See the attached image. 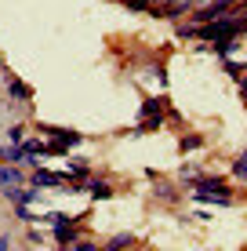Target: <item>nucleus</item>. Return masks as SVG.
Wrapping results in <instances>:
<instances>
[{
	"label": "nucleus",
	"mask_w": 247,
	"mask_h": 251,
	"mask_svg": "<svg viewBox=\"0 0 247 251\" xmlns=\"http://www.w3.org/2000/svg\"><path fill=\"white\" fill-rule=\"evenodd\" d=\"M47 222H55L51 226V237H55L58 248H73V240L80 237V219H73V215H62V211H47Z\"/></svg>",
	"instance_id": "obj_3"
},
{
	"label": "nucleus",
	"mask_w": 247,
	"mask_h": 251,
	"mask_svg": "<svg viewBox=\"0 0 247 251\" xmlns=\"http://www.w3.org/2000/svg\"><path fill=\"white\" fill-rule=\"evenodd\" d=\"M7 95H11V99H19V102H29L33 99V88L25 80H19V76H11V80H7Z\"/></svg>",
	"instance_id": "obj_14"
},
{
	"label": "nucleus",
	"mask_w": 247,
	"mask_h": 251,
	"mask_svg": "<svg viewBox=\"0 0 247 251\" xmlns=\"http://www.w3.org/2000/svg\"><path fill=\"white\" fill-rule=\"evenodd\" d=\"M4 201L15 207V204H40L44 197H40L37 186H33V189H25V186H7V189H4Z\"/></svg>",
	"instance_id": "obj_7"
},
{
	"label": "nucleus",
	"mask_w": 247,
	"mask_h": 251,
	"mask_svg": "<svg viewBox=\"0 0 247 251\" xmlns=\"http://www.w3.org/2000/svg\"><path fill=\"white\" fill-rule=\"evenodd\" d=\"M207 146V138H203L200 131H185L182 138H178V150L182 153H197V150H203Z\"/></svg>",
	"instance_id": "obj_13"
},
{
	"label": "nucleus",
	"mask_w": 247,
	"mask_h": 251,
	"mask_svg": "<svg viewBox=\"0 0 247 251\" xmlns=\"http://www.w3.org/2000/svg\"><path fill=\"white\" fill-rule=\"evenodd\" d=\"M240 88H247V73H244V76H240Z\"/></svg>",
	"instance_id": "obj_22"
},
{
	"label": "nucleus",
	"mask_w": 247,
	"mask_h": 251,
	"mask_svg": "<svg viewBox=\"0 0 247 251\" xmlns=\"http://www.w3.org/2000/svg\"><path fill=\"white\" fill-rule=\"evenodd\" d=\"M15 244H19V240H15L11 233H0V251H7V248H15Z\"/></svg>",
	"instance_id": "obj_21"
},
{
	"label": "nucleus",
	"mask_w": 247,
	"mask_h": 251,
	"mask_svg": "<svg viewBox=\"0 0 247 251\" xmlns=\"http://www.w3.org/2000/svg\"><path fill=\"white\" fill-rule=\"evenodd\" d=\"M222 62H225V73H229V76H236V80H240V76L247 73V66H244V62H233V58H222Z\"/></svg>",
	"instance_id": "obj_18"
},
{
	"label": "nucleus",
	"mask_w": 247,
	"mask_h": 251,
	"mask_svg": "<svg viewBox=\"0 0 247 251\" xmlns=\"http://www.w3.org/2000/svg\"><path fill=\"white\" fill-rule=\"evenodd\" d=\"M189 189H207V193H233V189H229V182H225L222 175H203V171H200V175L189 182Z\"/></svg>",
	"instance_id": "obj_8"
},
{
	"label": "nucleus",
	"mask_w": 247,
	"mask_h": 251,
	"mask_svg": "<svg viewBox=\"0 0 247 251\" xmlns=\"http://www.w3.org/2000/svg\"><path fill=\"white\" fill-rule=\"evenodd\" d=\"M25 168L22 164H11V160H0V189H7V186H25Z\"/></svg>",
	"instance_id": "obj_6"
},
{
	"label": "nucleus",
	"mask_w": 247,
	"mask_h": 251,
	"mask_svg": "<svg viewBox=\"0 0 247 251\" xmlns=\"http://www.w3.org/2000/svg\"><path fill=\"white\" fill-rule=\"evenodd\" d=\"M211 51H215L218 58H233L236 51H240V37H222V40H211Z\"/></svg>",
	"instance_id": "obj_11"
},
{
	"label": "nucleus",
	"mask_w": 247,
	"mask_h": 251,
	"mask_svg": "<svg viewBox=\"0 0 247 251\" xmlns=\"http://www.w3.org/2000/svg\"><path fill=\"white\" fill-rule=\"evenodd\" d=\"M197 175H200V164H182V168H178V178H182L185 186H189Z\"/></svg>",
	"instance_id": "obj_16"
},
{
	"label": "nucleus",
	"mask_w": 247,
	"mask_h": 251,
	"mask_svg": "<svg viewBox=\"0 0 247 251\" xmlns=\"http://www.w3.org/2000/svg\"><path fill=\"white\" fill-rule=\"evenodd\" d=\"M29 182L37 186V189H58V186H66L69 189V175H66V171H47V168H33L29 171Z\"/></svg>",
	"instance_id": "obj_4"
},
{
	"label": "nucleus",
	"mask_w": 247,
	"mask_h": 251,
	"mask_svg": "<svg viewBox=\"0 0 247 251\" xmlns=\"http://www.w3.org/2000/svg\"><path fill=\"white\" fill-rule=\"evenodd\" d=\"M233 175H236V178H240V182H247V150H244V153H240V157H236V160H233Z\"/></svg>",
	"instance_id": "obj_17"
},
{
	"label": "nucleus",
	"mask_w": 247,
	"mask_h": 251,
	"mask_svg": "<svg viewBox=\"0 0 247 251\" xmlns=\"http://www.w3.org/2000/svg\"><path fill=\"white\" fill-rule=\"evenodd\" d=\"M0 69H4V62H0Z\"/></svg>",
	"instance_id": "obj_23"
},
{
	"label": "nucleus",
	"mask_w": 247,
	"mask_h": 251,
	"mask_svg": "<svg viewBox=\"0 0 247 251\" xmlns=\"http://www.w3.org/2000/svg\"><path fill=\"white\" fill-rule=\"evenodd\" d=\"M167 95L160 91V95H149V99H142V109H138V117H142V124L135 127L131 135H153V131H160V127L167 124Z\"/></svg>",
	"instance_id": "obj_2"
},
{
	"label": "nucleus",
	"mask_w": 247,
	"mask_h": 251,
	"mask_svg": "<svg viewBox=\"0 0 247 251\" xmlns=\"http://www.w3.org/2000/svg\"><path fill=\"white\" fill-rule=\"evenodd\" d=\"M247 33V11H240V7H233V11H225V15H218V19H211V22H203L197 25V29L189 33V40H222V37H244Z\"/></svg>",
	"instance_id": "obj_1"
},
{
	"label": "nucleus",
	"mask_w": 247,
	"mask_h": 251,
	"mask_svg": "<svg viewBox=\"0 0 247 251\" xmlns=\"http://www.w3.org/2000/svg\"><path fill=\"white\" fill-rule=\"evenodd\" d=\"M84 189L91 193V201H95V204H102V201H109V197H113V186L102 182V178H88V182H84Z\"/></svg>",
	"instance_id": "obj_12"
},
{
	"label": "nucleus",
	"mask_w": 247,
	"mask_h": 251,
	"mask_svg": "<svg viewBox=\"0 0 247 251\" xmlns=\"http://www.w3.org/2000/svg\"><path fill=\"white\" fill-rule=\"evenodd\" d=\"M37 127H40V135H51L55 142H62L66 150H76V146L84 142V135L73 131V127H55V124H37Z\"/></svg>",
	"instance_id": "obj_5"
},
{
	"label": "nucleus",
	"mask_w": 247,
	"mask_h": 251,
	"mask_svg": "<svg viewBox=\"0 0 247 251\" xmlns=\"http://www.w3.org/2000/svg\"><path fill=\"white\" fill-rule=\"evenodd\" d=\"M193 204H215V207H233L236 197L233 193H207V189H193V197H189Z\"/></svg>",
	"instance_id": "obj_9"
},
{
	"label": "nucleus",
	"mask_w": 247,
	"mask_h": 251,
	"mask_svg": "<svg viewBox=\"0 0 247 251\" xmlns=\"http://www.w3.org/2000/svg\"><path fill=\"white\" fill-rule=\"evenodd\" d=\"M22 138H25V124H11V127H7V142L22 146Z\"/></svg>",
	"instance_id": "obj_19"
},
{
	"label": "nucleus",
	"mask_w": 247,
	"mask_h": 251,
	"mask_svg": "<svg viewBox=\"0 0 247 251\" xmlns=\"http://www.w3.org/2000/svg\"><path fill=\"white\" fill-rule=\"evenodd\" d=\"M98 248H102V244H98V240H84V237H76L69 251H98Z\"/></svg>",
	"instance_id": "obj_20"
},
{
	"label": "nucleus",
	"mask_w": 247,
	"mask_h": 251,
	"mask_svg": "<svg viewBox=\"0 0 247 251\" xmlns=\"http://www.w3.org/2000/svg\"><path fill=\"white\" fill-rule=\"evenodd\" d=\"M153 182H157V189H153V197H157V201L160 204H178V201H182V193H178V189L171 186V182H164V178H153Z\"/></svg>",
	"instance_id": "obj_10"
},
{
	"label": "nucleus",
	"mask_w": 247,
	"mask_h": 251,
	"mask_svg": "<svg viewBox=\"0 0 247 251\" xmlns=\"http://www.w3.org/2000/svg\"><path fill=\"white\" fill-rule=\"evenodd\" d=\"M120 248H138V237L135 233H116V237L106 240V251H120Z\"/></svg>",
	"instance_id": "obj_15"
}]
</instances>
